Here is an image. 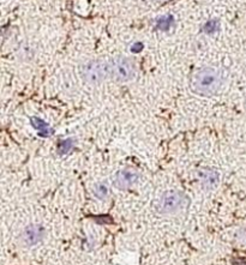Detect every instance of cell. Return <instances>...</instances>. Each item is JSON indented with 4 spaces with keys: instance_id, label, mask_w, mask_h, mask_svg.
<instances>
[{
    "instance_id": "cell-2",
    "label": "cell",
    "mask_w": 246,
    "mask_h": 265,
    "mask_svg": "<svg viewBox=\"0 0 246 265\" xmlns=\"http://www.w3.org/2000/svg\"><path fill=\"white\" fill-rule=\"evenodd\" d=\"M79 72L84 82L92 86H98L111 77V60H103V59L89 60L80 66Z\"/></svg>"
},
{
    "instance_id": "cell-9",
    "label": "cell",
    "mask_w": 246,
    "mask_h": 265,
    "mask_svg": "<svg viewBox=\"0 0 246 265\" xmlns=\"http://www.w3.org/2000/svg\"><path fill=\"white\" fill-rule=\"evenodd\" d=\"M157 2H166V0H157Z\"/></svg>"
},
{
    "instance_id": "cell-4",
    "label": "cell",
    "mask_w": 246,
    "mask_h": 265,
    "mask_svg": "<svg viewBox=\"0 0 246 265\" xmlns=\"http://www.w3.org/2000/svg\"><path fill=\"white\" fill-rule=\"evenodd\" d=\"M136 76V65L131 59L121 57H115L111 60V77L116 82L125 83L130 82Z\"/></svg>"
},
{
    "instance_id": "cell-7",
    "label": "cell",
    "mask_w": 246,
    "mask_h": 265,
    "mask_svg": "<svg viewBox=\"0 0 246 265\" xmlns=\"http://www.w3.org/2000/svg\"><path fill=\"white\" fill-rule=\"evenodd\" d=\"M200 180H202V187L206 190H212L219 182V174L213 169H202L199 172Z\"/></svg>"
},
{
    "instance_id": "cell-5",
    "label": "cell",
    "mask_w": 246,
    "mask_h": 265,
    "mask_svg": "<svg viewBox=\"0 0 246 265\" xmlns=\"http://www.w3.org/2000/svg\"><path fill=\"white\" fill-rule=\"evenodd\" d=\"M45 235V230L44 227L40 224L33 223L29 224L24 228L23 232L21 234V240L25 246H35L44 239Z\"/></svg>"
},
{
    "instance_id": "cell-1",
    "label": "cell",
    "mask_w": 246,
    "mask_h": 265,
    "mask_svg": "<svg viewBox=\"0 0 246 265\" xmlns=\"http://www.w3.org/2000/svg\"><path fill=\"white\" fill-rule=\"evenodd\" d=\"M191 90L199 96H214L222 89L223 76L215 67H202L192 74Z\"/></svg>"
},
{
    "instance_id": "cell-6",
    "label": "cell",
    "mask_w": 246,
    "mask_h": 265,
    "mask_svg": "<svg viewBox=\"0 0 246 265\" xmlns=\"http://www.w3.org/2000/svg\"><path fill=\"white\" fill-rule=\"evenodd\" d=\"M137 180H138V173L136 172L135 169L126 168V169H122V171H119L115 174L114 186L118 190L124 191V190H128L130 188L131 186H134Z\"/></svg>"
},
{
    "instance_id": "cell-3",
    "label": "cell",
    "mask_w": 246,
    "mask_h": 265,
    "mask_svg": "<svg viewBox=\"0 0 246 265\" xmlns=\"http://www.w3.org/2000/svg\"><path fill=\"white\" fill-rule=\"evenodd\" d=\"M186 202V197L181 192L171 190V191L165 192L161 196V198L157 202L156 209L162 215L177 214V212L185 208Z\"/></svg>"
},
{
    "instance_id": "cell-8",
    "label": "cell",
    "mask_w": 246,
    "mask_h": 265,
    "mask_svg": "<svg viewBox=\"0 0 246 265\" xmlns=\"http://www.w3.org/2000/svg\"><path fill=\"white\" fill-rule=\"evenodd\" d=\"M107 195H108V187H107V185L103 184V182H99V184L95 185V187H94V196L96 198L103 201L107 197Z\"/></svg>"
}]
</instances>
